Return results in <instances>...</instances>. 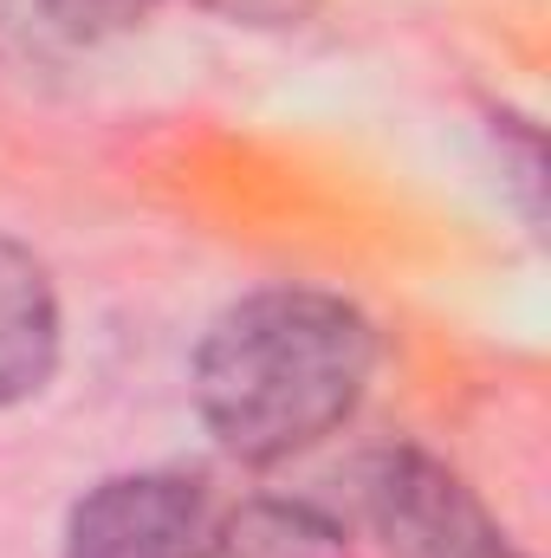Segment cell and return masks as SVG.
Wrapping results in <instances>:
<instances>
[{
	"instance_id": "6da1fadb",
	"label": "cell",
	"mask_w": 551,
	"mask_h": 558,
	"mask_svg": "<svg viewBox=\"0 0 551 558\" xmlns=\"http://www.w3.org/2000/svg\"><path fill=\"white\" fill-rule=\"evenodd\" d=\"M377 325L318 286H267L228 305L195 351V410L241 461H285L357 416Z\"/></svg>"
},
{
	"instance_id": "7a4b0ae2",
	"label": "cell",
	"mask_w": 551,
	"mask_h": 558,
	"mask_svg": "<svg viewBox=\"0 0 551 558\" xmlns=\"http://www.w3.org/2000/svg\"><path fill=\"white\" fill-rule=\"evenodd\" d=\"M364 513L390 558H526L474 487L421 448H383L364 468Z\"/></svg>"
},
{
	"instance_id": "3957f363",
	"label": "cell",
	"mask_w": 551,
	"mask_h": 558,
	"mask_svg": "<svg viewBox=\"0 0 551 558\" xmlns=\"http://www.w3.org/2000/svg\"><path fill=\"white\" fill-rule=\"evenodd\" d=\"M221 546V507L195 474L143 468L98 481L72 520L65 558H215Z\"/></svg>"
},
{
	"instance_id": "277c9868",
	"label": "cell",
	"mask_w": 551,
	"mask_h": 558,
	"mask_svg": "<svg viewBox=\"0 0 551 558\" xmlns=\"http://www.w3.org/2000/svg\"><path fill=\"white\" fill-rule=\"evenodd\" d=\"M59 364V292L33 247L0 234V410L46 390Z\"/></svg>"
},
{
	"instance_id": "5b68a950",
	"label": "cell",
	"mask_w": 551,
	"mask_h": 558,
	"mask_svg": "<svg viewBox=\"0 0 551 558\" xmlns=\"http://www.w3.org/2000/svg\"><path fill=\"white\" fill-rule=\"evenodd\" d=\"M215 558H351V539L331 513L298 500H247L241 513H221Z\"/></svg>"
},
{
	"instance_id": "8992f818",
	"label": "cell",
	"mask_w": 551,
	"mask_h": 558,
	"mask_svg": "<svg viewBox=\"0 0 551 558\" xmlns=\"http://www.w3.org/2000/svg\"><path fill=\"white\" fill-rule=\"evenodd\" d=\"M156 0H0V39L20 52H52V46H91L124 26H137Z\"/></svg>"
}]
</instances>
